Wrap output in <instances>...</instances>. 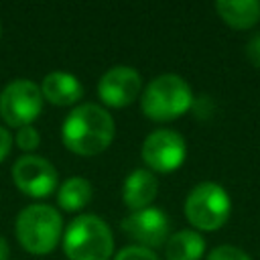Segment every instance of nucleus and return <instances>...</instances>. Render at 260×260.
I'll return each instance as SVG.
<instances>
[{
  "label": "nucleus",
  "instance_id": "1",
  "mask_svg": "<svg viewBox=\"0 0 260 260\" xmlns=\"http://www.w3.org/2000/svg\"><path fill=\"white\" fill-rule=\"evenodd\" d=\"M114 118L98 104H81L63 120V144L81 156H93L106 150L114 140Z\"/></svg>",
  "mask_w": 260,
  "mask_h": 260
},
{
  "label": "nucleus",
  "instance_id": "2",
  "mask_svg": "<svg viewBox=\"0 0 260 260\" xmlns=\"http://www.w3.org/2000/svg\"><path fill=\"white\" fill-rule=\"evenodd\" d=\"M140 106L150 120H175L193 106V91L183 77L165 73L146 85L140 98Z\"/></svg>",
  "mask_w": 260,
  "mask_h": 260
},
{
  "label": "nucleus",
  "instance_id": "3",
  "mask_svg": "<svg viewBox=\"0 0 260 260\" xmlns=\"http://www.w3.org/2000/svg\"><path fill=\"white\" fill-rule=\"evenodd\" d=\"M63 250L69 260H110L114 238L98 215H79L65 230Z\"/></svg>",
  "mask_w": 260,
  "mask_h": 260
},
{
  "label": "nucleus",
  "instance_id": "4",
  "mask_svg": "<svg viewBox=\"0 0 260 260\" xmlns=\"http://www.w3.org/2000/svg\"><path fill=\"white\" fill-rule=\"evenodd\" d=\"M63 232V219L57 209L45 203L24 207L16 217V238L20 246L30 254L51 252Z\"/></svg>",
  "mask_w": 260,
  "mask_h": 260
},
{
  "label": "nucleus",
  "instance_id": "5",
  "mask_svg": "<svg viewBox=\"0 0 260 260\" xmlns=\"http://www.w3.org/2000/svg\"><path fill=\"white\" fill-rule=\"evenodd\" d=\"M232 201L223 187L205 181L191 189L185 201V215L191 225L203 232H213L221 228L230 217Z\"/></svg>",
  "mask_w": 260,
  "mask_h": 260
},
{
  "label": "nucleus",
  "instance_id": "6",
  "mask_svg": "<svg viewBox=\"0 0 260 260\" xmlns=\"http://www.w3.org/2000/svg\"><path fill=\"white\" fill-rule=\"evenodd\" d=\"M43 110V93L28 79L10 81L0 93V116L8 126H30Z\"/></svg>",
  "mask_w": 260,
  "mask_h": 260
},
{
  "label": "nucleus",
  "instance_id": "7",
  "mask_svg": "<svg viewBox=\"0 0 260 260\" xmlns=\"http://www.w3.org/2000/svg\"><path fill=\"white\" fill-rule=\"evenodd\" d=\"M187 146L179 132L175 130H154L146 136L142 144V160L146 167L158 173H171L179 169L185 160Z\"/></svg>",
  "mask_w": 260,
  "mask_h": 260
},
{
  "label": "nucleus",
  "instance_id": "8",
  "mask_svg": "<svg viewBox=\"0 0 260 260\" xmlns=\"http://www.w3.org/2000/svg\"><path fill=\"white\" fill-rule=\"evenodd\" d=\"M12 181L28 197H47L57 187V169L43 156L24 154L12 165Z\"/></svg>",
  "mask_w": 260,
  "mask_h": 260
},
{
  "label": "nucleus",
  "instance_id": "9",
  "mask_svg": "<svg viewBox=\"0 0 260 260\" xmlns=\"http://www.w3.org/2000/svg\"><path fill=\"white\" fill-rule=\"evenodd\" d=\"M122 230L138 244H144V248H158L169 240L171 221L162 209L146 207L126 215L122 219Z\"/></svg>",
  "mask_w": 260,
  "mask_h": 260
},
{
  "label": "nucleus",
  "instance_id": "10",
  "mask_svg": "<svg viewBox=\"0 0 260 260\" xmlns=\"http://www.w3.org/2000/svg\"><path fill=\"white\" fill-rule=\"evenodd\" d=\"M140 87H142L140 73L132 67L118 65V67L108 69L102 75L98 83V93L106 106L124 108L138 98Z\"/></svg>",
  "mask_w": 260,
  "mask_h": 260
},
{
  "label": "nucleus",
  "instance_id": "11",
  "mask_svg": "<svg viewBox=\"0 0 260 260\" xmlns=\"http://www.w3.org/2000/svg\"><path fill=\"white\" fill-rule=\"evenodd\" d=\"M156 191H158L156 177L146 169H136L126 177L122 197L126 207H130L132 211H140L150 207L152 199L156 197Z\"/></svg>",
  "mask_w": 260,
  "mask_h": 260
},
{
  "label": "nucleus",
  "instance_id": "12",
  "mask_svg": "<svg viewBox=\"0 0 260 260\" xmlns=\"http://www.w3.org/2000/svg\"><path fill=\"white\" fill-rule=\"evenodd\" d=\"M41 93L55 106H71L83 95V87L75 75L65 71H53L45 75L41 83Z\"/></svg>",
  "mask_w": 260,
  "mask_h": 260
},
{
  "label": "nucleus",
  "instance_id": "13",
  "mask_svg": "<svg viewBox=\"0 0 260 260\" xmlns=\"http://www.w3.org/2000/svg\"><path fill=\"white\" fill-rule=\"evenodd\" d=\"M215 10L225 24L232 28H252L260 20V2L258 0H219Z\"/></svg>",
  "mask_w": 260,
  "mask_h": 260
},
{
  "label": "nucleus",
  "instance_id": "14",
  "mask_svg": "<svg viewBox=\"0 0 260 260\" xmlns=\"http://www.w3.org/2000/svg\"><path fill=\"white\" fill-rule=\"evenodd\" d=\"M205 250V240L193 230L173 234L165 244L167 260H199Z\"/></svg>",
  "mask_w": 260,
  "mask_h": 260
},
{
  "label": "nucleus",
  "instance_id": "15",
  "mask_svg": "<svg viewBox=\"0 0 260 260\" xmlns=\"http://www.w3.org/2000/svg\"><path fill=\"white\" fill-rule=\"evenodd\" d=\"M91 199V185L83 177H69L57 195L59 207L65 211H79L83 209Z\"/></svg>",
  "mask_w": 260,
  "mask_h": 260
},
{
  "label": "nucleus",
  "instance_id": "16",
  "mask_svg": "<svg viewBox=\"0 0 260 260\" xmlns=\"http://www.w3.org/2000/svg\"><path fill=\"white\" fill-rule=\"evenodd\" d=\"M114 260H158V256L144 246H128L116 254Z\"/></svg>",
  "mask_w": 260,
  "mask_h": 260
},
{
  "label": "nucleus",
  "instance_id": "17",
  "mask_svg": "<svg viewBox=\"0 0 260 260\" xmlns=\"http://www.w3.org/2000/svg\"><path fill=\"white\" fill-rule=\"evenodd\" d=\"M207 260H252V258L236 246H217L209 252Z\"/></svg>",
  "mask_w": 260,
  "mask_h": 260
},
{
  "label": "nucleus",
  "instance_id": "18",
  "mask_svg": "<svg viewBox=\"0 0 260 260\" xmlns=\"http://www.w3.org/2000/svg\"><path fill=\"white\" fill-rule=\"evenodd\" d=\"M39 142H41V136H39V132L32 126L18 128V132H16V144H18V148H22V150H35L39 146Z\"/></svg>",
  "mask_w": 260,
  "mask_h": 260
},
{
  "label": "nucleus",
  "instance_id": "19",
  "mask_svg": "<svg viewBox=\"0 0 260 260\" xmlns=\"http://www.w3.org/2000/svg\"><path fill=\"white\" fill-rule=\"evenodd\" d=\"M246 57H248V61H250L254 67L260 69V32L254 35V37L248 41V45H246Z\"/></svg>",
  "mask_w": 260,
  "mask_h": 260
},
{
  "label": "nucleus",
  "instance_id": "20",
  "mask_svg": "<svg viewBox=\"0 0 260 260\" xmlns=\"http://www.w3.org/2000/svg\"><path fill=\"white\" fill-rule=\"evenodd\" d=\"M10 148H12V134L4 126H0V162L8 156Z\"/></svg>",
  "mask_w": 260,
  "mask_h": 260
},
{
  "label": "nucleus",
  "instance_id": "21",
  "mask_svg": "<svg viewBox=\"0 0 260 260\" xmlns=\"http://www.w3.org/2000/svg\"><path fill=\"white\" fill-rule=\"evenodd\" d=\"M10 258V248H8V242L0 236V260H8Z\"/></svg>",
  "mask_w": 260,
  "mask_h": 260
},
{
  "label": "nucleus",
  "instance_id": "22",
  "mask_svg": "<svg viewBox=\"0 0 260 260\" xmlns=\"http://www.w3.org/2000/svg\"><path fill=\"white\" fill-rule=\"evenodd\" d=\"M0 30H2V28H0Z\"/></svg>",
  "mask_w": 260,
  "mask_h": 260
}]
</instances>
